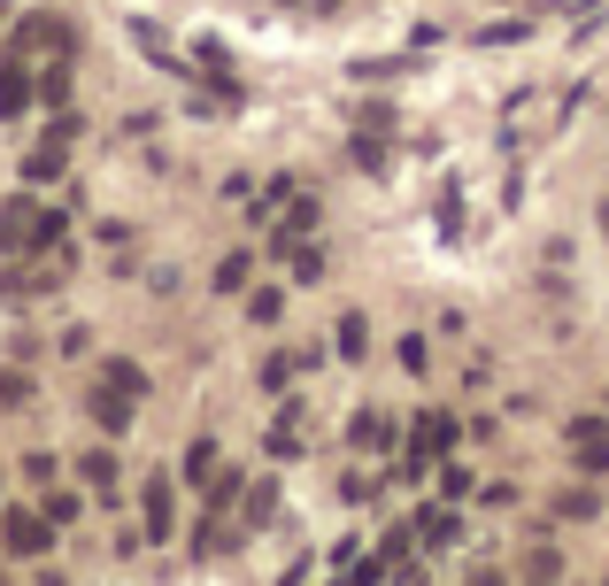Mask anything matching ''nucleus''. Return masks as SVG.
<instances>
[{"mask_svg": "<svg viewBox=\"0 0 609 586\" xmlns=\"http://www.w3.org/2000/svg\"><path fill=\"white\" fill-rule=\"evenodd\" d=\"M101 378H109L116 394H132V402L148 394V371H140V363H124V355H116V363H101Z\"/></svg>", "mask_w": 609, "mask_h": 586, "instance_id": "6", "label": "nucleus"}, {"mask_svg": "<svg viewBox=\"0 0 609 586\" xmlns=\"http://www.w3.org/2000/svg\"><path fill=\"white\" fill-rule=\"evenodd\" d=\"M31 402V378L23 371H0V410H23Z\"/></svg>", "mask_w": 609, "mask_h": 586, "instance_id": "8", "label": "nucleus"}, {"mask_svg": "<svg viewBox=\"0 0 609 586\" xmlns=\"http://www.w3.org/2000/svg\"><path fill=\"white\" fill-rule=\"evenodd\" d=\"M602 232H609V209H602Z\"/></svg>", "mask_w": 609, "mask_h": 586, "instance_id": "16", "label": "nucleus"}, {"mask_svg": "<svg viewBox=\"0 0 609 586\" xmlns=\"http://www.w3.org/2000/svg\"><path fill=\"white\" fill-rule=\"evenodd\" d=\"M31 47H54V54H70V47H78L70 16H23V23H16V54H31Z\"/></svg>", "mask_w": 609, "mask_h": 586, "instance_id": "2", "label": "nucleus"}, {"mask_svg": "<svg viewBox=\"0 0 609 586\" xmlns=\"http://www.w3.org/2000/svg\"><path fill=\"white\" fill-rule=\"evenodd\" d=\"M0 247H39V201H0Z\"/></svg>", "mask_w": 609, "mask_h": 586, "instance_id": "3", "label": "nucleus"}, {"mask_svg": "<svg viewBox=\"0 0 609 586\" xmlns=\"http://www.w3.org/2000/svg\"><path fill=\"white\" fill-rule=\"evenodd\" d=\"M363 332H371L363 316H339V355H363Z\"/></svg>", "mask_w": 609, "mask_h": 586, "instance_id": "12", "label": "nucleus"}, {"mask_svg": "<svg viewBox=\"0 0 609 586\" xmlns=\"http://www.w3.org/2000/svg\"><path fill=\"white\" fill-rule=\"evenodd\" d=\"M78 471H85V486H109V478H116V455H85Z\"/></svg>", "mask_w": 609, "mask_h": 586, "instance_id": "13", "label": "nucleus"}, {"mask_svg": "<svg viewBox=\"0 0 609 586\" xmlns=\"http://www.w3.org/2000/svg\"><path fill=\"white\" fill-rule=\"evenodd\" d=\"M247 316H255V324H271V316H278V293H271V286L247 293Z\"/></svg>", "mask_w": 609, "mask_h": 586, "instance_id": "15", "label": "nucleus"}, {"mask_svg": "<svg viewBox=\"0 0 609 586\" xmlns=\"http://www.w3.org/2000/svg\"><path fill=\"white\" fill-rule=\"evenodd\" d=\"M579 471H609V440H579Z\"/></svg>", "mask_w": 609, "mask_h": 586, "instance_id": "14", "label": "nucleus"}, {"mask_svg": "<svg viewBox=\"0 0 609 586\" xmlns=\"http://www.w3.org/2000/svg\"><path fill=\"white\" fill-rule=\"evenodd\" d=\"M170 525H177V502H170V478L154 471L148 478V540H170Z\"/></svg>", "mask_w": 609, "mask_h": 586, "instance_id": "4", "label": "nucleus"}, {"mask_svg": "<svg viewBox=\"0 0 609 586\" xmlns=\"http://www.w3.org/2000/svg\"><path fill=\"white\" fill-rule=\"evenodd\" d=\"M247 271H255L247 255H224V263H216V286H224V293H240V286H247Z\"/></svg>", "mask_w": 609, "mask_h": 586, "instance_id": "9", "label": "nucleus"}, {"mask_svg": "<svg viewBox=\"0 0 609 586\" xmlns=\"http://www.w3.org/2000/svg\"><path fill=\"white\" fill-rule=\"evenodd\" d=\"M31 93H39V85L23 78V62H0V117H23Z\"/></svg>", "mask_w": 609, "mask_h": 586, "instance_id": "5", "label": "nucleus"}, {"mask_svg": "<svg viewBox=\"0 0 609 586\" xmlns=\"http://www.w3.org/2000/svg\"><path fill=\"white\" fill-rule=\"evenodd\" d=\"M209 471H216V447L193 440V447H185V478H209Z\"/></svg>", "mask_w": 609, "mask_h": 586, "instance_id": "10", "label": "nucleus"}, {"mask_svg": "<svg viewBox=\"0 0 609 586\" xmlns=\"http://www.w3.org/2000/svg\"><path fill=\"white\" fill-rule=\"evenodd\" d=\"M0 540H8L16 556H39V548L54 540V517H47V509H8V517H0Z\"/></svg>", "mask_w": 609, "mask_h": 586, "instance_id": "1", "label": "nucleus"}, {"mask_svg": "<svg viewBox=\"0 0 609 586\" xmlns=\"http://www.w3.org/2000/svg\"><path fill=\"white\" fill-rule=\"evenodd\" d=\"M417 533H425V540H456V517H448V509H425Z\"/></svg>", "mask_w": 609, "mask_h": 586, "instance_id": "11", "label": "nucleus"}, {"mask_svg": "<svg viewBox=\"0 0 609 586\" xmlns=\"http://www.w3.org/2000/svg\"><path fill=\"white\" fill-rule=\"evenodd\" d=\"M93 417H101L109 433H124V425H132V394H124V402H116V394H93Z\"/></svg>", "mask_w": 609, "mask_h": 586, "instance_id": "7", "label": "nucleus"}, {"mask_svg": "<svg viewBox=\"0 0 609 586\" xmlns=\"http://www.w3.org/2000/svg\"><path fill=\"white\" fill-rule=\"evenodd\" d=\"M0 586H8V579H0Z\"/></svg>", "mask_w": 609, "mask_h": 586, "instance_id": "17", "label": "nucleus"}]
</instances>
